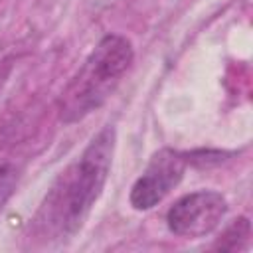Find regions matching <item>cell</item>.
Returning a JSON list of instances; mask_svg holds the SVG:
<instances>
[{
    "mask_svg": "<svg viewBox=\"0 0 253 253\" xmlns=\"http://www.w3.org/2000/svg\"><path fill=\"white\" fill-rule=\"evenodd\" d=\"M113 152L115 128L103 126L85 146L81 156L59 174L36 219L45 235L69 239L83 227L107 182Z\"/></svg>",
    "mask_w": 253,
    "mask_h": 253,
    "instance_id": "6da1fadb",
    "label": "cell"
},
{
    "mask_svg": "<svg viewBox=\"0 0 253 253\" xmlns=\"http://www.w3.org/2000/svg\"><path fill=\"white\" fill-rule=\"evenodd\" d=\"M132 57V43L125 36H103L61 93L59 119L71 125L97 111L115 91L125 71L130 67Z\"/></svg>",
    "mask_w": 253,
    "mask_h": 253,
    "instance_id": "7a4b0ae2",
    "label": "cell"
},
{
    "mask_svg": "<svg viewBox=\"0 0 253 253\" xmlns=\"http://www.w3.org/2000/svg\"><path fill=\"white\" fill-rule=\"evenodd\" d=\"M227 211V200L215 190H198L178 198L168 213L166 225L174 235L198 239L211 233Z\"/></svg>",
    "mask_w": 253,
    "mask_h": 253,
    "instance_id": "3957f363",
    "label": "cell"
},
{
    "mask_svg": "<svg viewBox=\"0 0 253 253\" xmlns=\"http://www.w3.org/2000/svg\"><path fill=\"white\" fill-rule=\"evenodd\" d=\"M184 154L172 148H160L152 154L144 172L132 184L130 190V206L138 211H146L160 204L182 180L186 170Z\"/></svg>",
    "mask_w": 253,
    "mask_h": 253,
    "instance_id": "277c9868",
    "label": "cell"
},
{
    "mask_svg": "<svg viewBox=\"0 0 253 253\" xmlns=\"http://www.w3.org/2000/svg\"><path fill=\"white\" fill-rule=\"evenodd\" d=\"M249 239H251V223L245 215L233 219L223 233L217 237V241L213 243V249L217 251H241L249 247Z\"/></svg>",
    "mask_w": 253,
    "mask_h": 253,
    "instance_id": "5b68a950",
    "label": "cell"
},
{
    "mask_svg": "<svg viewBox=\"0 0 253 253\" xmlns=\"http://www.w3.org/2000/svg\"><path fill=\"white\" fill-rule=\"evenodd\" d=\"M182 154H184L186 164H194L198 168L217 166V164H221L229 156V152L213 150V148H208V150H192V152H182Z\"/></svg>",
    "mask_w": 253,
    "mask_h": 253,
    "instance_id": "8992f818",
    "label": "cell"
}]
</instances>
